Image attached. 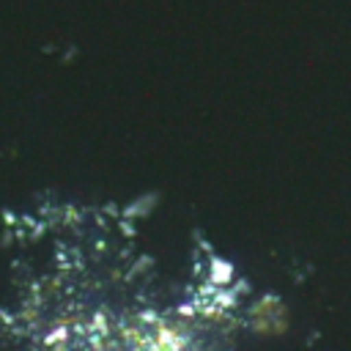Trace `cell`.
<instances>
[{
    "instance_id": "1",
    "label": "cell",
    "mask_w": 351,
    "mask_h": 351,
    "mask_svg": "<svg viewBox=\"0 0 351 351\" xmlns=\"http://www.w3.org/2000/svg\"><path fill=\"white\" fill-rule=\"evenodd\" d=\"M0 217H3V225H5V228H16V225H19V214L11 211V208H5V206L0 208Z\"/></svg>"
}]
</instances>
